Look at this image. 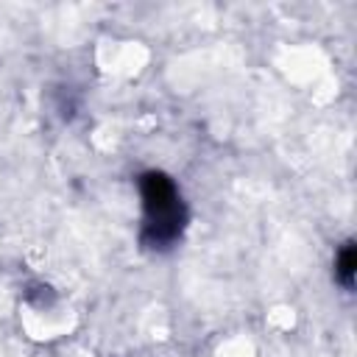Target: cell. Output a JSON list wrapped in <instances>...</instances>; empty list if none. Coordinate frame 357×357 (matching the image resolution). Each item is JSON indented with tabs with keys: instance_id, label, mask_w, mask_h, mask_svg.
Segmentation results:
<instances>
[{
	"instance_id": "7a4b0ae2",
	"label": "cell",
	"mask_w": 357,
	"mask_h": 357,
	"mask_svg": "<svg viewBox=\"0 0 357 357\" xmlns=\"http://www.w3.org/2000/svg\"><path fill=\"white\" fill-rule=\"evenodd\" d=\"M354 265H357V254H354V243H343V248L337 251V259H335V276L343 287L351 290L354 284Z\"/></svg>"
},
{
	"instance_id": "6da1fadb",
	"label": "cell",
	"mask_w": 357,
	"mask_h": 357,
	"mask_svg": "<svg viewBox=\"0 0 357 357\" xmlns=\"http://www.w3.org/2000/svg\"><path fill=\"white\" fill-rule=\"evenodd\" d=\"M139 195L145 212L139 243L151 251L173 248L187 226V206L178 195L176 181L162 170H148L139 176Z\"/></svg>"
}]
</instances>
